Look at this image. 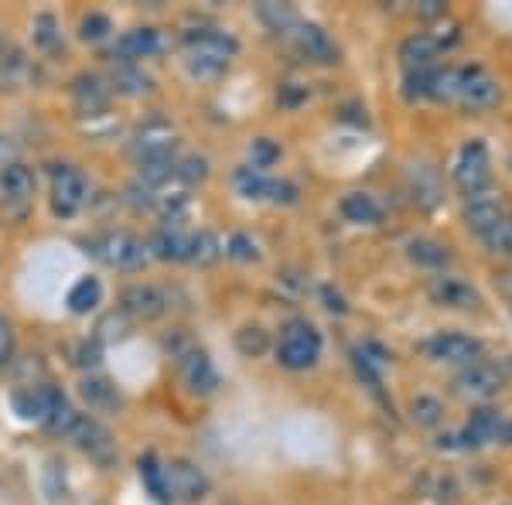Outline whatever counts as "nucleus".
<instances>
[{"label":"nucleus","mask_w":512,"mask_h":505,"mask_svg":"<svg viewBox=\"0 0 512 505\" xmlns=\"http://www.w3.org/2000/svg\"><path fill=\"white\" fill-rule=\"evenodd\" d=\"M256 14H260V21L267 24L270 31H277V35H291L294 24L301 21L291 4H270V0L256 7Z\"/></svg>","instance_id":"obj_29"},{"label":"nucleus","mask_w":512,"mask_h":505,"mask_svg":"<svg viewBox=\"0 0 512 505\" xmlns=\"http://www.w3.org/2000/svg\"><path fill=\"white\" fill-rule=\"evenodd\" d=\"M164 482H168L171 505H198L209 499V492H212L209 475L188 458L164 461Z\"/></svg>","instance_id":"obj_6"},{"label":"nucleus","mask_w":512,"mask_h":505,"mask_svg":"<svg viewBox=\"0 0 512 505\" xmlns=\"http://www.w3.org/2000/svg\"><path fill=\"white\" fill-rule=\"evenodd\" d=\"M65 441H72L79 447L82 454H86L89 461H96L99 468H113L117 465V441H113V434L106 430L93 413H79L69 420V427L62 430Z\"/></svg>","instance_id":"obj_4"},{"label":"nucleus","mask_w":512,"mask_h":505,"mask_svg":"<svg viewBox=\"0 0 512 505\" xmlns=\"http://www.w3.org/2000/svg\"><path fill=\"white\" fill-rule=\"evenodd\" d=\"M113 89H120V93H147L151 89V79L144 76V72H137L134 65H120V72L113 76Z\"/></svg>","instance_id":"obj_38"},{"label":"nucleus","mask_w":512,"mask_h":505,"mask_svg":"<svg viewBox=\"0 0 512 505\" xmlns=\"http://www.w3.org/2000/svg\"><path fill=\"white\" fill-rule=\"evenodd\" d=\"M321 349H325V338H321L315 321L291 318L284 328H280L274 355L287 372H308V369L318 366Z\"/></svg>","instance_id":"obj_2"},{"label":"nucleus","mask_w":512,"mask_h":505,"mask_svg":"<svg viewBox=\"0 0 512 505\" xmlns=\"http://www.w3.org/2000/svg\"><path fill=\"white\" fill-rule=\"evenodd\" d=\"M454 103L465 110H492L502 103V86L492 79L482 65H458V89H454Z\"/></svg>","instance_id":"obj_8"},{"label":"nucleus","mask_w":512,"mask_h":505,"mask_svg":"<svg viewBox=\"0 0 512 505\" xmlns=\"http://www.w3.org/2000/svg\"><path fill=\"white\" fill-rule=\"evenodd\" d=\"M52 212L59 219H76L89 202V181L72 164H55L52 168Z\"/></svg>","instance_id":"obj_7"},{"label":"nucleus","mask_w":512,"mask_h":505,"mask_svg":"<svg viewBox=\"0 0 512 505\" xmlns=\"http://www.w3.org/2000/svg\"><path fill=\"white\" fill-rule=\"evenodd\" d=\"M482 342L475 335H465V331H437L434 338L424 342V355L431 362H441V366H472V362L482 359Z\"/></svg>","instance_id":"obj_10"},{"label":"nucleus","mask_w":512,"mask_h":505,"mask_svg":"<svg viewBox=\"0 0 512 505\" xmlns=\"http://www.w3.org/2000/svg\"><path fill=\"white\" fill-rule=\"evenodd\" d=\"M147 243H151V256H154V260L185 263L188 260V243H192V233H185L181 226H171V222H164L158 233H154V239H147Z\"/></svg>","instance_id":"obj_20"},{"label":"nucleus","mask_w":512,"mask_h":505,"mask_svg":"<svg viewBox=\"0 0 512 505\" xmlns=\"http://www.w3.org/2000/svg\"><path fill=\"white\" fill-rule=\"evenodd\" d=\"M175 130H171V123L164 120H151L144 123V127L137 130L134 137V157L137 164H151V161H171V151H175Z\"/></svg>","instance_id":"obj_13"},{"label":"nucleus","mask_w":512,"mask_h":505,"mask_svg":"<svg viewBox=\"0 0 512 505\" xmlns=\"http://www.w3.org/2000/svg\"><path fill=\"white\" fill-rule=\"evenodd\" d=\"M236 349L243 352V355H263L270 349V338H267V331H263L260 325H246V328H239L236 331Z\"/></svg>","instance_id":"obj_35"},{"label":"nucleus","mask_w":512,"mask_h":505,"mask_svg":"<svg viewBox=\"0 0 512 505\" xmlns=\"http://www.w3.org/2000/svg\"><path fill=\"white\" fill-rule=\"evenodd\" d=\"M280 144L277 140H270V137H256L253 144H250V168L253 171H263L267 175V168H274V164L280 161Z\"/></svg>","instance_id":"obj_34"},{"label":"nucleus","mask_w":512,"mask_h":505,"mask_svg":"<svg viewBox=\"0 0 512 505\" xmlns=\"http://www.w3.org/2000/svg\"><path fill=\"white\" fill-rule=\"evenodd\" d=\"M451 181L458 185L461 195H478V192H489V181H492V154L489 144L482 137H472L458 147L451 161Z\"/></svg>","instance_id":"obj_3"},{"label":"nucleus","mask_w":512,"mask_h":505,"mask_svg":"<svg viewBox=\"0 0 512 505\" xmlns=\"http://www.w3.org/2000/svg\"><path fill=\"white\" fill-rule=\"evenodd\" d=\"M407 256L417 263V267H427V270H444L451 263V250L444 243H437V239H431V236L407 239Z\"/></svg>","instance_id":"obj_25"},{"label":"nucleus","mask_w":512,"mask_h":505,"mask_svg":"<svg viewBox=\"0 0 512 505\" xmlns=\"http://www.w3.org/2000/svg\"><path fill=\"white\" fill-rule=\"evenodd\" d=\"M120 308L137 321H151L171 308V297L158 284H130L120 294Z\"/></svg>","instance_id":"obj_15"},{"label":"nucleus","mask_w":512,"mask_h":505,"mask_svg":"<svg viewBox=\"0 0 512 505\" xmlns=\"http://www.w3.org/2000/svg\"><path fill=\"white\" fill-rule=\"evenodd\" d=\"M502 444H512V420H506V434H502Z\"/></svg>","instance_id":"obj_45"},{"label":"nucleus","mask_w":512,"mask_h":505,"mask_svg":"<svg viewBox=\"0 0 512 505\" xmlns=\"http://www.w3.org/2000/svg\"><path fill=\"white\" fill-rule=\"evenodd\" d=\"M137 475H140V482H144V492L151 495L154 502L171 505V499H168V482H164V461L158 458V454H154V451L140 454Z\"/></svg>","instance_id":"obj_26"},{"label":"nucleus","mask_w":512,"mask_h":505,"mask_svg":"<svg viewBox=\"0 0 512 505\" xmlns=\"http://www.w3.org/2000/svg\"><path fill=\"white\" fill-rule=\"evenodd\" d=\"M178 376L188 393H195V396H209L219 389V372L212 366L209 352H202V349H188L178 355Z\"/></svg>","instance_id":"obj_14"},{"label":"nucleus","mask_w":512,"mask_h":505,"mask_svg":"<svg viewBox=\"0 0 512 505\" xmlns=\"http://www.w3.org/2000/svg\"><path fill=\"white\" fill-rule=\"evenodd\" d=\"M79 393H82V400L89 403V410H96V413H117L123 407L120 389L106 376H86L79 383Z\"/></svg>","instance_id":"obj_23"},{"label":"nucleus","mask_w":512,"mask_h":505,"mask_svg":"<svg viewBox=\"0 0 512 505\" xmlns=\"http://www.w3.org/2000/svg\"><path fill=\"white\" fill-rule=\"evenodd\" d=\"M270 175H263V171H253L250 164H243V168H236V175H233V185H236V192L243 195V198H250V202H267V195H270Z\"/></svg>","instance_id":"obj_28"},{"label":"nucleus","mask_w":512,"mask_h":505,"mask_svg":"<svg viewBox=\"0 0 512 505\" xmlns=\"http://www.w3.org/2000/svg\"><path fill=\"white\" fill-rule=\"evenodd\" d=\"M338 212H342V219L352 222V226H379V222H383V205H379V198L369 192L342 195Z\"/></svg>","instance_id":"obj_22"},{"label":"nucleus","mask_w":512,"mask_h":505,"mask_svg":"<svg viewBox=\"0 0 512 505\" xmlns=\"http://www.w3.org/2000/svg\"><path fill=\"white\" fill-rule=\"evenodd\" d=\"M431 76H434V69L407 72V76H403V96H407V99H424L427 93H431Z\"/></svg>","instance_id":"obj_40"},{"label":"nucleus","mask_w":512,"mask_h":505,"mask_svg":"<svg viewBox=\"0 0 512 505\" xmlns=\"http://www.w3.org/2000/svg\"><path fill=\"white\" fill-rule=\"evenodd\" d=\"M222 253H226L229 260H239V263L260 260V246H256V239H253V236H246V233L229 236V243H226V250H222Z\"/></svg>","instance_id":"obj_37"},{"label":"nucleus","mask_w":512,"mask_h":505,"mask_svg":"<svg viewBox=\"0 0 512 505\" xmlns=\"http://www.w3.org/2000/svg\"><path fill=\"white\" fill-rule=\"evenodd\" d=\"M291 41L297 48L304 62L311 65H335L338 62V45L335 38L328 35L321 24H311V21H297L294 31H291Z\"/></svg>","instance_id":"obj_11"},{"label":"nucleus","mask_w":512,"mask_h":505,"mask_svg":"<svg viewBox=\"0 0 512 505\" xmlns=\"http://www.w3.org/2000/svg\"><path fill=\"white\" fill-rule=\"evenodd\" d=\"M65 304H69L72 314H93L103 304V284L96 277H79L72 284L69 297H65Z\"/></svg>","instance_id":"obj_27"},{"label":"nucleus","mask_w":512,"mask_h":505,"mask_svg":"<svg viewBox=\"0 0 512 505\" xmlns=\"http://www.w3.org/2000/svg\"><path fill=\"white\" fill-rule=\"evenodd\" d=\"M509 379V369L495 359H478L472 366H465L454 376V393L465 396V400H489V396L499 393Z\"/></svg>","instance_id":"obj_9"},{"label":"nucleus","mask_w":512,"mask_h":505,"mask_svg":"<svg viewBox=\"0 0 512 505\" xmlns=\"http://www.w3.org/2000/svg\"><path fill=\"white\" fill-rule=\"evenodd\" d=\"M79 35H82V41H106L113 35V21L106 18V14L93 11V14H86V18H82Z\"/></svg>","instance_id":"obj_39"},{"label":"nucleus","mask_w":512,"mask_h":505,"mask_svg":"<svg viewBox=\"0 0 512 505\" xmlns=\"http://www.w3.org/2000/svg\"><path fill=\"white\" fill-rule=\"evenodd\" d=\"M297 198H301V188H297L294 181H287V178H274V181H270L267 202H274V205H297Z\"/></svg>","instance_id":"obj_41"},{"label":"nucleus","mask_w":512,"mask_h":505,"mask_svg":"<svg viewBox=\"0 0 512 505\" xmlns=\"http://www.w3.org/2000/svg\"><path fill=\"white\" fill-rule=\"evenodd\" d=\"M35 31H38V45L52 48L55 45V18H48V14H41V18H35Z\"/></svg>","instance_id":"obj_42"},{"label":"nucleus","mask_w":512,"mask_h":505,"mask_svg":"<svg viewBox=\"0 0 512 505\" xmlns=\"http://www.w3.org/2000/svg\"><path fill=\"white\" fill-rule=\"evenodd\" d=\"M161 52V31L158 28H130L123 31L113 45V55L120 59V65H137L144 59H154Z\"/></svg>","instance_id":"obj_17"},{"label":"nucleus","mask_w":512,"mask_h":505,"mask_svg":"<svg viewBox=\"0 0 512 505\" xmlns=\"http://www.w3.org/2000/svg\"><path fill=\"white\" fill-rule=\"evenodd\" d=\"M499 219H502V202H499V195L478 192V195H468V198H465V226L472 229L475 236L489 233V229H492Z\"/></svg>","instance_id":"obj_21"},{"label":"nucleus","mask_w":512,"mask_h":505,"mask_svg":"<svg viewBox=\"0 0 512 505\" xmlns=\"http://www.w3.org/2000/svg\"><path fill=\"white\" fill-rule=\"evenodd\" d=\"M222 256V246L219 239L212 233H192V243H188V263H198V267H205V263H216Z\"/></svg>","instance_id":"obj_32"},{"label":"nucleus","mask_w":512,"mask_h":505,"mask_svg":"<svg viewBox=\"0 0 512 505\" xmlns=\"http://www.w3.org/2000/svg\"><path fill=\"white\" fill-rule=\"evenodd\" d=\"M7 345H11V328H7V321L0 318V359H4Z\"/></svg>","instance_id":"obj_43"},{"label":"nucleus","mask_w":512,"mask_h":505,"mask_svg":"<svg viewBox=\"0 0 512 505\" xmlns=\"http://www.w3.org/2000/svg\"><path fill=\"white\" fill-rule=\"evenodd\" d=\"M89 250H93L96 260H103L106 267H117V270H144L147 263L154 260L151 243L134 233H127V229L96 236L93 243H89Z\"/></svg>","instance_id":"obj_5"},{"label":"nucleus","mask_w":512,"mask_h":505,"mask_svg":"<svg viewBox=\"0 0 512 505\" xmlns=\"http://www.w3.org/2000/svg\"><path fill=\"white\" fill-rule=\"evenodd\" d=\"M485 243L489 253H499V256H512V212H502V219L495 222L489 233L478 236Z\"/></svg>","instance_id":"obj_30"},{"label":"nucleus","mask_w":512,"mask_h":505,"mask_svg":"<svg viewBox=\"0 0 512 505\" xmlns=\"http://www.w3.org/2000/svg\"><path fill=\"white\" fill-rule=\"evenodd\" d=\"M420 11H424V14H444V4H441V0H427Z\"/></svg>","instance_id":"obj_44"},{"label":"nucleus","mask_w":512,"mask_h":505,"mask_svg":"<svg viewBox=\"0 0 512 505\" xmlns=\"http://www.w3.org/2000/svg\"><path fill=\"white\" fill-rule=\"evenodd\" d=\"M437 59H441V41L427 31H417V35L403 38L400 45V65L403 72H427L434 69Z\"/></svg>","instance_id":"obj_18"},{"label":"nucleus","mask_w":512,"mask_h":505,"mask_svg":"<svg viewBox=\"0 0 512 505\" xmlns=\"http://www.w3.org/2000/svg\"><path fill=\"white\" fill-rule=\"evenodd\" d=\"M427 294H431V301L444 311H475L478 304H482L475 287L468 284V280L454 277V273H437L431 284H427Z\"/></svg>","instance_id":"obj_12"},{"label":"nucleus","mask_w":512,"mask_h":505,"mask_svg":"<svg viewBox=\"0 0 512 505\" xmlns=\"http://www.w3.org/2000/svg\"><path fill=\"white\" fill-rule=\"evenodd\" d=\"M502 434H506V417H502V410L478 407L472 410V417L465 420V427H461L458 447H489V444H499Z\"/></svg>","instance_id":"obj_16"},{"label":"nucleus","mask_w":512,"mask_h":505,"mask_svg":"<svg viewBox=\"0 0 512 505\" xmlns=\"http://www.w3.org/2000/svg\"><path fill=\"white\" fill-rule=\"evenodd\" d=\"M175 178L185 181V185H198V181L209 178V161L202 154H188L185 161L175 164Z\"/></svg>","instance_id":"obj_36"},{"label":"nucleus","mask_w":512,"mask_h":505,"mask_svg":"<svg viewBox=\"0 0 512 505\" xmlns=\"http://www.w3.org/2000/svg\"><path fill=\"white\" fill-rule=\"evenodd\" d=\"M72 93H76V99H79L82 110H89V113L103 110L106 99H110V89H106L99 79H76V86H72Z\"/></svg>","instance_id":"obj_31"},{"label":"nucleus","mask_w":512,"mask_h":505,"mask_svg":"<svg viewBox=\"0 0 512 505\" xmlns=\"http://www.w3.org/2000/svg\"><path fill=\"white\" fill-rule=\"evenodd\" d=\"M236 38L222 28H198L185 35V65L198 79H212L229 69L236 55Z\"/></svg>","instance_id":"obj_1"},{"label":"nucleus","mask_w":512,"mask_h":505,"mask_svg":"<svg viewBox=\"0 0 512 505\" xmlns=\"http://www.w3.org/2000/svg\"><path fill=\"white\" fill-rule=\"evenodd\" d=\"M352 359H355V372H359L362 383H369V389H379V383H383L386 359H390V355L379 349L376 342H362V345H355Z\"/></svg>","instance_id":"obj_24"},{"label":"nucleus","mask_w":512,"mask_h":505,"mask_svg":"<svg viewBox=\"0 0 512 505\" xmlns=\"http://www.w3.org/2000/svg\"><path fill=\"white\" fill-rule=\"evenodd\" d=\"M410 417H414L420 427H437L444 420V403L431 393H420L417 400L410 403Z\"/></svg>","instance_id":"obj_33"},{"label":"nucleus","mask_w":512,"mask_h":505,"mask_svg":"<svg viewBox=\"0 0 512 505\" xmlns=\"http://www.w3.org/2000/svg\"><path fill=\"white\" fill-rule=\"evenodd\" d=\"M35 188H38V175L28 168V164H7L0 168V198L4 202H14V205H28L35 198Z\"/></svg>","instance_id":"obj_19"}]
</instances>
